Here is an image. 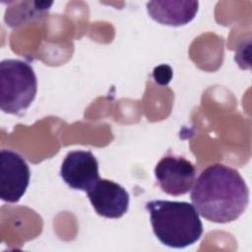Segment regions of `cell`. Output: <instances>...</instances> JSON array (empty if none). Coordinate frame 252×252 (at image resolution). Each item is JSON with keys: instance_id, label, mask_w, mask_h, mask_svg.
<instances>
[{"instance_id": "obj_4", "label": "cell", "mask_w": 252, "mask_h": 252, "mask_svg": "<svg viewBox=\"0 0 252 252\" xmlns=\"http://www.w3.org/2000/svg\"><path fill=\"white\" fill-rule=\"evenodd\" d=\"M30 177V167L21 155L11 150H1L0 198L2 201L19 202L29 186Z\"/></svg>"}, {"instance_id": "obj_8", "label": "cell", "mask_w": 252, "mask_h": 252, "mask_svg": "<svg viewBox=\"0 0 252 252\" xmlns=\"http://www.w3.org/2000/svg\"><path fill=\"white\" fill-rule=\"evenodd\" d=\"M198 1H151L147 3L150 17L156 22L179 27L190 23L198 12Z\"/></svg>"}, {"instance_id": "obj_6", "label": "cell", "mask_w": 252, "mask_h": 252, "mask_svg": "<svg viewBox=\"0 0 252 252\" xmlns=\"http://www.w3.org/2000/svg\"><path fill=\"white\" fill-rule=\"evenodd\" d=\"M60 176L72 189L88 191L98 179V162L90 151L69 152L60 168Z\"/></svg>"}, {"instance_id": "obj_7", "label": "cell", "mask_w": 252, "mask_h": 252, "mask_svg": "<svg viewBox=\"0 0 252 252\" xmlns=\"http://www.w3.org/2000/svg\"><path fill=\"white\" fill-rule=\"evenodd\" d=\"M88 198L97 215L119 219L129 208V193L112 180L99 178L88 191Z\"/></svg>"}, {"instance_id": "obj_2", "label": "cell", "mask_w": 252, "mask_h": 252, "mask_svg": "<svg viewBox=\"0 0 252 252\" xmlns=\"http://www.w3.org/2000/svg\"><path fill=\"white\" fill-rule=\"evenodd\" d=\"M153 231L157 238L171 248H184L197 242L203 224L195 207L188 202L153 200L146 203Z\"/></svg>"}, {"instance_id": "obj_1", "label": "cell", "mask_w": 252, "mask_h": 252, "mask_svg": "<svg viewBox=\"0 0 252 252\" xmlns=\"http://www.w3.org/2000/svg\"><path fill=\"white\" fill-rule=\"evenodd\" d=\"M191 189L198 214L217 223L236 220L249 203V190L240 173L221 163L203 169Z\"/></svg>"}, {"instance_id": "obj_3", "label": "cell", "mask_w": 252, "mask_h": 252, "mask_svg": "<svg viewBox=\"0 0 252 252\" xmlns=\"http://www.w3.org/2000/svg\"><path fill=\"white\" fill-rule=\"evenodd\" d=\"M37 79L32 67L19 59L0 62V107L9 114H19L33 101Z\"/></svg>"}, {"instance_id": "obj_9", "label": "cell", "mask_w": 252, "mask_h": 252, "mask_svg": "<svg viewBox=\"0 0 252 252\" xmlns=\"http://www.w3.org/2000/svg\"><path fill=\"white\" fill-rule=\"evenodd\" d=\"M53 2L46 1H13L9 2L5 12L7 26L16 28L26 23L35 21L48 13Z\"/></svg>"}, {"instance_id": "obj_5", "label": "cell", "mask_w": 252, "mask_h": 252, "mask_svg": "<svg viewBox=\"0 0 252 252\" xmlns=\"http://www.w3.org/2000/svg\"><path fill=\"white\" fill-rule=\"evenodd\" d=\"M155 176L160 189L171 196L189 192L196 178V168L182 157L165 156L155 167Z\"/></svg>"}]
</instances>
